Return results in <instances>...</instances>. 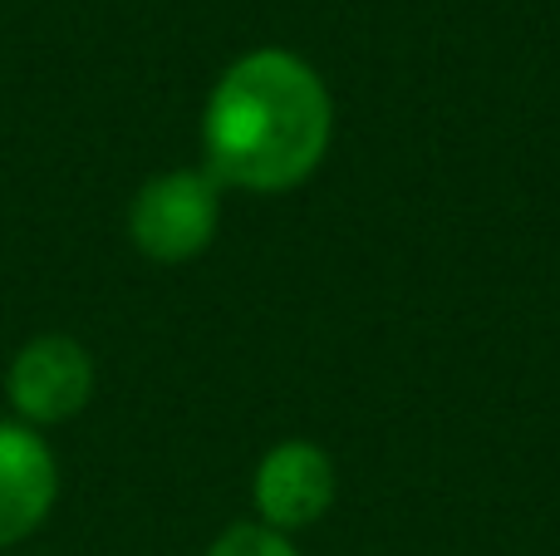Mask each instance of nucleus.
Wrapping results in <instances>:
<instances>
[{
  "mask_svg": "<svg viewBox=\"0 0 560 556\" xmlns=\"http://www.w3.org/2000/svg\"><path fill=\"white\" fill-rule=\"evenodd\" d=\"M94 355L74 340V335H35L15 350L5 370V394L20 424L45 429V424H65L89 409L94 399Z\"/></svg>",
  "mask_w": 560,
  "mask_h": 556,
  "instance_id": "nucleus-3",
  "label": "nucleus"
},
{
  "mask_svg": "<svg viewBox=\"0 0 560 556\" xmlns=\"http://www.w3.org/2000/svg\"><path fill=\"white\" fill-rule=\"evenodd\" d=\"M335 143V94L295 49L261 45L217 74L202 104V167L232 193L310 183Z\"/></svg>",
  "mask_w": 560,
  "mask_h": 556,
  "instance_id": "nucleus-1",
  "label": "nucleus"
},
{
  "mask_svg": "<svg viewBox=\"0 0 560 556\" xmlns=\"http://www.w3.org/2000/svg\"><path fill=\"white\" fill-rule=\"evenodd\" d=\"M222 193L207 167H167L153 173L128 202V236L158 266L197 262L217 242L222 227Z\"/></svg>",
  "mask_w": 560,
  "mask_h": 556,
  "instance_id": "nucleus-2",
  "label": "nucleus"
},
{
  "mask_svg": "<svg viewBox=\"0 0 560 556\" xmlns=\"http://www.w3.org/2000/svg\"><path fill=\"white\" fill-rule=\"evenodd\" d=\"M335 493H339L335 459H329V449H319L315 439L271 443L252 473L256 522L285 532V537L315 528V522L335 508Z\"/></svg>",
  "mask_w": 560,
  "mask_h": 556,
  "instance_id": "nucleus-4",
  "label": "nucleus"
},
{
  "mask_svg": "<svg viewBox=\"0 0 560 556\" xmlns=\"http://www.w3.org/2000/svg\"><path fill=\"white\" fill-rule=\"evenodd\" d=\"M59 498V463L30 424L0 419V552L45 528Z\"/></svg>",
  "mask_w": 560,
  "mask_h": 556,
  "instance_id": "nucleus-5",
  "label": "nucleus"
},
{
  "mask_svg": "<svg viewBox=\"0 0 560 556\" xmlns=\"http://www.w3.org/2000/svg\"><path fill=\"white\" fill-rule=\"evenodd\" d=\"M202 556H300V547H295V537L266 528V522H236Z\"/></svg>",
  "mask_w": 560,
  "mask_h": 556,
  "instance_id": "nucleus-6",
  "label": "nucleus"
}]
</instances>
